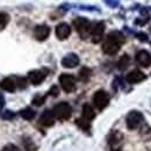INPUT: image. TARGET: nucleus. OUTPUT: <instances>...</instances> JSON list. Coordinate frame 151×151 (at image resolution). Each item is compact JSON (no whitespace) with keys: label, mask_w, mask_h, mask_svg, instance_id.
<instances>
[{"label":"nucleus","mask_w":151,"mask_h":151,"mask_svg":"<svg viewBox=\"0 0 151 151\" xmlns=\"http://www.w3.org/2000/svg\"><path fill=\"white\" fill-rule=\"evenodd\" d=\"M81 129H84V130H88L90 129V121H87V120H85L84 117H81V119H79V120H77V122H76Z\"/></svg>","instance_id":"obj_21"},{"label":"nucleus","mask_w":151,"mask_h":151,"mask_svg":"<svg viewBox=\"0 0 151 151\" xmlns=\"http://www.w3.org/2000/svg\"><path fill=\"white\" fill-rule=\"evenodd\" d=\"M55 119L56 117L52 111H44L40 117V123L43 124L44 127H50L55 123Z\"/></svg>","instance_id":"obj_13"},{"label":"nucleus","mask_w":151,"mask_h":151,"mask_svg":"<svg viewBox=\"0 0 151 151\" xmlns=\"http://www.w3.org/2000/svg\"><path fill=\"white\" fill-rule=\"evenodd\" d=\"M142 121H143V115L139 113V112H136V111L130 112V113L127 115V119H126L127 127H128L130 130L138 128L139 124L142 123Z\"/></svg>","instance_id":"obj_6"},{"label":"nucleus","mask_w":151,"mask_h":151,"mask_svg":"<svg viewBox=\"0 0 151 151\" xmlns=\"http://www.w3.org/2000/svg\"><path fill=\"white\" fill-rule=\"evenodd\" d=\"M113 151H120V150H113Z\"/></svg>","instance_id":"obj_28"},{"label":"nucleus","mask_w":151,"mask_h":151,"mask_svg":"<svg viewBox=\"0 0 151 151\" xmlns=\"http://www.w3.org/2000/svg\"><path fill=\"white\" fill-rule=\"evenodd\" d=\"M2 151H18V148L15 147V145H12V144H9V145H6Z\"/></svg>","instance_id":"obj_25"},{"label":"nucleus","mask_w":151,"mask_h":151,"mask_svg":"<svg viewBox=\"0 0 151 151\" xmlns=\"http://www.w3.org/2000/svg\"><path fill=\"white\" fill-rule=\"evenodd\" d=\"M95 116V112L93 109V107L88 104H85L83 106V117L87 121H92Z\"/></svg>","instance_id":"obj_16"},{"label":"nucleus","mask_w":151,"mask_h":151,"mask_svg":"<svg viewBox=\"0 0 151 151\" xmlns=\"http://www.w3.org/2000/svg\"><path fill=\"white\" fill-rule=\"evenodd\" d=\"M52 112L57 120L65 121V120L70 119V116L72 114V108L68 102H59L54 107Z\"/></svg>","instance_id":"obj_2"},{"label":"nucleus","mask_w":151,"mask_h":151,"mask_svg":"<svg viewBox=\"0 0 151 151\" xmlns=\"http://www.w3.org/2000/svg\"><path fill=\"white\" fill-rule=\"evenodd\" d=\"M104 33H105V24H104V22H96V23H94L92 26V28H91V34H90L92 42L99 43L102 40V37H104Z\"/></svg>","instance_id":"obj_7"},{"label":"nucleus","mask_w":151,"mask_h":151,"mask_svg":"<svg viewBox=\"0 0 151 151\" xmlns=\"http://www.w3.org/2000/svg\"><path fill=\"white\" fill-rule=\"evenodd\" d=\"M9 22V15L7 13L0 12V30H2L4 28H6V26Z\"/></svg>","instance_id":"obj_19"},{"label":"nucleus","mask_w":151,"mask_h":151,"mask_svg":"<svg viewBox=\"0 0 151 151\" xmlns=\"http://www.w3.org/2000/svg\"><path fill=\"white\" fill-rule=\"evenodd\" d=\"M73 26H75L76 30L79 33V35L83 38H86L87 36H90L92 24L90 23V21L87 19H85V18H77L73 21Z\"/></svg>","instance_id":"obj_3"},{"label":"nucleus","mask_w":151,"mask_h":151,"mask_svg":"<svg viewBox=\"0 0 151 151\" xmlns=\"http://www.w3.org/2000/svg\"><path fill=\"white\" fill-rule=\"evenodd\" d=\"M124 42V37L120 32H112L102 43V50L107 55H115Z\"/></svg>","instance_id":"obj_1"},{"label":"nucleus","mask_w":151,"mask_h":151,"mask_svg":"<svg viewBox=\"0 0 151 151\" xmlns=\"http://www.w3.org/2000/svg\"><path fill=\"white\" fill-rule=\"evenodd\" d=\"M59 83H60L62 88L66 93H71L76 90V79L73 76L63 73L59 76Z\"/></svg>","instance_id":"obj_4"},{"label":"nucleus","mask_w":151,"mask_h":151,"mask_svg":"<svg viewBox=\"0 0 151 151\" xmlns=\"http://www.w3.org/2000/svg\"><path fill=\"white\" fill-rule=\"evenodd\" d=\"M0 87L7 92H14L15 88L18 87L17 85V80L11 78V77H7V78H4L1 81H0Z\"/></svg>","instance_id":"obj_15"},{"label":"nucleus","mask_w":151,"mask_h":151,"mask_svg":"<svg viewBox=\"0 0 151 151\" xmlns=\"http://www.w3.org/2000/svg\"><path fill=\"white\" fill-rule=\"evenodd\" d=\"M59 93V91H58V87L57 86H52L51 88H50V91H49V94L52 95V96H57Z\"/></svg>","instance_id":"obj_24"},{"label":"nucleus","mask_w":151,"mask_h":151,"mask_svg":"<svg viewBox=\"0 0 151 151\" xmlns=\"http://www.w3.org/2000/svg\"><path fill=\"white\" fill-rule=\"evenodd\" d=\"M4 104H5V99H4V96L0 94V106H4Z\"/></svg>","instance_id":"obj_27"},{"label":"nucleus","mask_w":151,"mask_h":151,"mask_svg":"<svg viewBox=\"0 0 151 151\" xmlns=\"http://www.w3.org/2000/svg\"><path fill=\"white\" fill-rule=\"evenodd\" d=\"M150 32H151V29H150Z\"/></svg>","instance_id":"obj_29"},{"label":"nucleus","mask_w":151,"mask_h":151,"mask_svg":"<svg viewBox=\"0 0 151 151\" xmlns=\"http://www.w3.org/2000/svg\"><path fill=\"white\" fill-rule=\"evenodd\" d=\"M79 64V57L76 54H69L62 59V65L66 69H73Z\"/></svg>","instance_id":"obj_12"},{"label":"nucleus","mask_w":151,"mask_h":151,"mask_svg":"<svg viewBox=\"0 0 151 151\" xmlns=\"http://www.w3.org/2000/svg\"><path fill=\"white\" fill-rule=\"evenodd\" d=\"M93 102H94V106L98 109H104L108 102H109V95L106 91L104 90H100V91H96L93 95Z\"/></svg>","instance_id":"obj_5"},{"label":"nucleus","mask_w":151,"mask_h":151,"mask_svg":"<svg viewBox=\"0 0 151 151\" xmlns=\"http://www.w3.org/2000/svg\"><path fill=\"white\" fill-rule=\"evenodd\" d=\"M135 58H136V62H137L141 66H143V68L150 66L151 56L148 51H145V50H139V51L136 54V57H135Z\"/></svg>","instance_id":"obj_11"},{"label":"nucleus","mask_w":151,"mask_h":151,"mask_svg":"<svg viewBox=\"0 0 151 151\" xmlns=\"http://www.w3.org/2000/svg\"><path fill=\"white\" fill-rule=\"evenodd\" d=\"M71 34V28L68 23H59L58 26L56 27V36L58 40H66V38L70 36Z\"/></svg>","instance_id":"obj_10"},{"label":"nucleus","mask_w":151,"mask_h":151,"mask_svg":"<svg viewBox=\"0 0 151 151\" xmlns=\"http://www.w3.org/2000/svg\"><path fill=\"white\" fill-rule=\"evenodd\" d=\"M50 35V28L47 24H38L34 29V36L37 41H44Z\"/></svg>","instance_id":"obj_9"},{"label":"nucleus","mask_w":151,"mask_h":151,"mask_svg":"<svg viewBox=\"0 0 151 151\" xmlns=\"http://www.w3.org/2000/svg\"><path fill=\"white\" fill-rule=\"evenodd\" d=\"M127 81L130 84H137L145 79V75L141 70H132L127 75Z\"/></svg>","instance_id":"obj_14"},{"label":"nucleus","mask_w":151,"mask_h":151,"mask_svg":"<svg viewBox=\"0 0 151 151\" xmlns=\"http://www.w3.org/2000/svg\"><path fill=\"white\" fill-rule=\"evenodd\" d=\"M91 75H92V71L88 69V68H83L80 71H79V79L84 83L88 81L90 78H91Z\"/></svg>","instance_id":"obj_17"},{"label":"nucleus","mask_w":151,"mask_h":151,"mask_svg":"<svg viewBox=\"0 0 151 151\" xmlns=\"http://www.w3.org/2000/svg\"><path fill=\"white\" fill-rule=\"evenodd\" d=\"M2 117H4V119H12V117H14V113L7 111V112L2 113Z\"/></svg>","instance_id":"obj_26"},{"label":"nucleus","mask_w":151,"mask_h":151,"mask_svg":"<svg viewBox=\"0 0 151 151\" xmlns=\"http://www.w3.org/2000/svg\"><path fill=\"white\" fill-rule=\"evenodd\" d=\"M17 80V85H18V87H20V88H24L26 86H27V79L26 78H17L15 79Z\"/></svg>","instance_id":"obj_23"},{"label":"nucleus","mask_w":151,"mask_h":151,"mask_svg":"<svg viewBox=\"0 0 151 151\" xmlns=\"http://www.w3.org/2000/svg\"><path fill=\"white\" fill-rule=\"evenodd\" d=\"M128 65H129V56L124 55V56H122L120 58V60L117 63V66H119L120 70H124V69H127Z\"/></svg>","instance_id":"obj_20"},{"label":"nucleus","mask_w":151,"mask_h":151,"mask_svg":"<svg viewBox=\"0 0 151 151\" xmlns=\"http://www.w3.org/2000/svg\"><path fill=\"white\" fill-rule=\"evenodd\" d=\"M44 101H45V96L37 94L35 95L34 99H33V105H35V106H42L44 104Z\"/></svg>","instance_id":"obj_22"},{"label":"nucleus","mask_w":151,"mask_h":151,"mask_svg":"<svg viewBox=\"0 0 151 151\" xmlns=\"http://www.w3.org/2000/svg\"><path fill=\"white\" fill-rule=\"evenodd\" d=\"M20 115L22 116V119H24V120H33L34 119V116H35V111H33L32 108H24V109H22L21 112H20Z\"/></svg>","instance_id":"obj_18"},{"label":"nucleus","mask_w":151,"mask_h":151,"mask_svg":"<svg viewBox=\"0 0 151 151\" xmlns=\"http://www.w3.org/2000/svg\"><path fill=\"white\" fill-rule=\"evenodd\" d=\"M47 71L45 70H33L28 73V80L33 85H40L43 83V80L47 77Z\"/></svg>","instance_id":"obj_8"}]
</instances>
